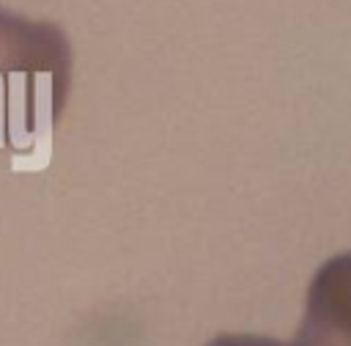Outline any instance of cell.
Instances as JSON below:
<instances>
[{"instance_id":"1","label":"cell","mask_w":351,"mask_h":346,"mask_svg":"<svg viewBox=\"0 0 351 346\" xmlns=\"http://www.w3.org/2000/svg\"><path fill=\"white\" fill-rule=\"evenodd\" d=\"M71 85V47L52 22L0 8V148L36 154L63 113Z\"/></svg>"},{"instance_id":"3","label":"cell","mask_w":351,"mask_h":346,"mask_svg":"<svg viewBox=\"0 0 351 346\" xmlns=\"http://www.w3.org/2000/svg\"><path fill=\"white\" fill-rule=\"evenodd\" d=\"M206 346H285V343L266 338V335H219L208 341Z\"/></svg>"},{"instance_id":"2","label":"cell","mask_w":351,"mask_h":346,"mask_svg":"<svg viewBox=\"0 0 351 346\" xmlns=\"http://www.w3.org/2000/svg\"><path fill=\"white\" fill-rule=\"evenodd\" d=\"M288 346H351V253L329 258L315 272Z\"/></svg>"}]
</instances>
